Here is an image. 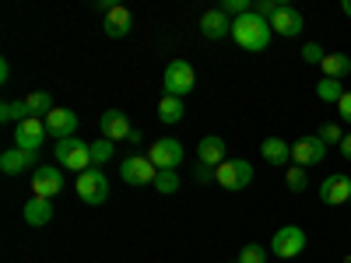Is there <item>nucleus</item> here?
<instances>
[{"label": "nucleus", "mask_w": 351, "mask_h": 263, "mask_svg": "<svg viewBox=\"0 0 351 263\" xmlns=\"http://www.w3.org/2000/svg\"><path fill=\"white\" fill-rule=\"evenodd\" d=\"M99 130H102V137L106 140H130V134H134V127H130V120H127V112L123 109H106L102 116H99Z\"/></svg>", "instance_id": "f8f14e48"}, {"label": "nucleus", "mask_w": 351, "mask_h": 263, "mask_svg": "<svg viewBox=\"0 0 351 263\" xmlns=\"http://www.w3.org/2000/svg\"><path fill=\"white\" fill-rule=\"evenodd\" d=\"M25 105H28V112H32V116H39V120H46V116L56 109L53 99H49V92H32V95L25 99Z\"/></svg>", "instance_id": "393cba45"}, {"label": "nucleus", "mask_w": 351, "mask_h": 263, "mask_svg": "<svg viewBox=\"0 0 351 263\" xmlns=\"http://www.w3.org/2000/svg\"><path fill=\"white\" fill-rule=\"evenodd\" d=\"M319 67H324V77L341 81V77H348V74H351V56H348V53H327Z\"/></svg>", "instance_id": "4be33fe9"}, {"label": "nucleus", "mask_w": 351, "mask_h": 263, "mask_svg": "<svg viewBox=\"0 0 351 263\" xmlns=\"http://www.w3.org/2000/svg\"><path fill=\"white\" fill-rule=\"evenodd\" d=\"M28 116H32V112H28V105L25 102H4V105H0V120H4V123H21V120H28Z\"/></svg>", "instance_id": "bb28decb"}, {"label": "nucleus", "mask_w": 351, "mask_h": 263, "mask_svg": "<svg viewBox=\"0 0 351 263\" xmlns=\"http://www.w3.org/2000/svg\"><path fill=\"white\" fill-rule=\"evenodd\" d=\"M0 81H4V84L11 81V64L8 60H0Z\"/></svg>", "instance_id": "4c0bfd02"}, {"label": "nucleus", "mask_w": 351, "mask_h": 263, "mask_svg": "<svg viewBox=\"0 0 351 263\" xmlns=\"http://www.w3.org/2000/svg\"><path fill=\"white\" fill-rule=\"evenodd\" d=\"M319 200H324L327 208H341V203H348L351 200V179H348L344 172L327 175L324 186H319Z\"/></svg>", "instance_id": "2eb2a0df"}, {"label": "nucleus", "mask_w": 351, "mask_h": 263, "mask_svg": "<svg viewBox=\"0 0 351 263\" xmlns=\"http://www.w3.org/2000/svg\"><path fill=\"white\" fill-rule=\"evenodd\" d=\"M46 130H49V137H53L56 144L67 140V137H77V112L56 105V109L46 116Z\"/></svg>", "instance_id": "ddd939ff"}, {"label": "nucleus", "mask_w": 351, "mask_h": 263, "mask_svg": "<svg viewBox=\"0 0 351 263\" xmlns=\"http://www.w3.org/2000/svg\"><path fill=\"white\" fill-rule=\"evenodd\" d=\"M21 218H25V225H32V228L49 225V221H53V200L28 197V200H25V208H21Z\"/></svg>", "instance_id": "aec40b11"}, {"label": "nucleus", "mask_w": 351, "mask_h": 263, "mask_svg": "<svg viewBox=\"0 0 351 263\" xmlns=\"http://www.w3.org/2000/svg\"><path fill=\"white\" fill-rule=\"evenodd\" d=\"M193 84H197V74L186 60H169L165 64V74H162V88H165V95H176V99H183L193 92Z\"/></svg>", "instance_id": "20e7f679"}, {"label": "nucleus", "mask_w": 351, "mask_h": 263, "mask_svg": "<svg viewBox=\"0 0 351 263\" xmlns=\"http://www.w3.org/2000/svg\"><path fill=\"white\" fill-rule=\"evenodd\" d=\"M344 263H351V256H348V260H344Z\"/></svg>", "instance_id": "ea45409f"}, {"label": "nucleus", "mask_w": 351, "mask_h": 263, "mask_svg": "<svg viewBox=\"0 0 351 263\" xmlns=\"http://www.w3.org/2000/svg\"><path fill=\"white\" fill-rule=\"evenodd\" d=\"M221 11H225V14H236V18H243V14H250V11H253V4H250V0H225Z\"/></svg>", "instance_id": "473e14b6"}, {"label": "nucleus", "mask_w": 351, "mask_h": 263, "mask_svg": "<svg viewBox=\"0 0 351 263\" xmlns=\"http://www.w3.org/2000/svg\"><path fill=\"white\" fill-rule=\"evenodd\" d=\"M49 130H46V120H39V116H28V120H21L14 127V148L21 151H39L46 144Z\"/></svg>", "instance_id": "0eeeda50"}, {"label": "nucleus", "mask_w": 351, "mask_h": 263, "mask_svg": "<svg viewBox=\"0 0 351 263\" xmlns=\"http://www.w3.org/2000/svg\"><path fill=\"white\" fill-rule=\"evenodd\" d=\"M102 28H106V36H109V39H123V36L130 32V28H134V14H130V8L112 4V11L106 14Z\"/></svg>", "instance_id": "6ab92c4d"}, {"label": "nucleus", "mask_w": 351, "mask_h": 263, "mask_svg": "<svg viewBox=\"0 0 351 263\" xmlns=\"http://www.w3.org/2000/svg\"><path fill=\"white\" fill-rule=\"evenodd\" d=\"M271 36H274L271 21L260 18L256 11H250V14L232 21V39H236V46L246 49V53H263L271 46Z\"/></svg>", "instance_id": "f257e3e1"}, {"label": "nucleus", "mask_w": 351, "mask_h": 263, "mask_svg": "<svg viewBox=\"0 0 351 263\" xmlns=\"http://www.w3.org/2000/svg\"><path fill=\"white\" fill-rule=\"evenodd\" d=\"M324 56H327V53L319 49L316 42H306V46H302V60H306V64H324Z\"/></svg>", "instance_id": "72a5a7b5"}, {"label": "nucleus", "mask_w": 351, "mask_h": 263, "mask_svg": "<svg viewBox=\"0 0 351 263\" xmlns=\"http://www.w3.org/2000/svg\"><path fill=\"white\" fill-rule=\"evenodd\" d=\"M200 36L204 39H228L232 36V21L221 8H211L200 14Z\"/></svg>", "instance_id": "dca6fc26"}, {"label": "nucleus", "mask_w": 351, "mask_h": 263, "mask_svg": "<svg viewBox=\"0 0 351 263\" xmlns=\"http://www.w3.org/2000/svg\"><path fill=\"white\" fill-rule=\"evenodd\" d=\"M197 179H200V183L215 179V168H211V165H200V168H197Z\"/></svg>", "instance_id": "c9c22d12"}, {"label": "nucleus", "mask_w": 351, "mask_h": 263, "mask_svg": "<svg viewBox=\"0 0 351 263\" xmlns=\"http://www.w3.org/2000/svg\"><path fill=\"white\" fill-rule=\"evenodd\" d=\"M271 28L281 36V39H295L302 36V28H306V18L299 8H291V4H281V11L271 18Z\"/></svg>", "instance_id": "4468645a"}, {"label": "nucleus", "mask_w": 351, "mask_h": 263, "mask_svg": "<svg viewBox=\"0 0 351 263\" xmlns=\"http://www.w3.org/2000/svg\"><path fill=\"white\" fill-rule=\"evenodd\" d=\"M77 197L88 203V208H99V203L109 200V175L102 168H88L77 175Z\"/></svg>", "instance_id": "39448f33"}, {"label": "nucleus", "mask_w": 351, "mask_h": 263, "mask_svg": "<svg viewBox=\"0 0 351 263\" xmlns=\"http://www.w3.org/2000/svg\"><path fill=\"white\" fill-rule=\"evenodd\" d=\"M281 4H285V0H260V4H253V11H256L260 18H267V21H271V18L281 11Z\"/></svg>", "instance_id": "2f4dec72"}, {"label": "nucleus", "mask_w": 351, "mask_h": 263, "mask_svg": "<svg viewBox=\"0 0 351 263\" xmlns=\"http://www.w3.org/2000/svg\"><path fill=\"white\" fill-rule=\"evenodd\" d=\"M239 263H267V249H263V246H256V242H250V246H243V253H239Z\"/></svg>", "instance_id": "c756f323"}, {"label": "nucleus", "mask_w": 351, "mask_h": 263, "mask_svg": "<svg viewBox=\"0 0 351 263\" xmlns=\"http://www.w3.org/2000/svg\"><path fill=\"white\" fill-rule=\"evenodd\" d=\"M53 155H56V165H60V168H74L77 175L88 172V168H95V165H92V144H84V140H77V137L60 140Z\"/></svg>", "instance_id": "f03ea898"}, {"label": "nucleus", "mask_w": 351, "mask_h": 263, "mask_svg": "<svg viewBox=\"0 0 351 263\" xmlns=\"http://www.w3.org/2000/svg\"><path fill=\"white\" fill-rule=\"evenodd\" d=\"M120 175H123L127 186H148V183H155L158 168H155V162H152L148 155H130V158L120 165Z\"/></svg>", "instance_id": "1a4fd4ad"}, {"label": "nucleus", "mask_w": 351, "mask_h": 263, "mask_svg": "<svg viewBox=\"0 0 351 263\" xmlns=\"http://www.w3.org/2000/svg\"><path fill=\"white\" fill-rule=\"evenodd\" d=\"M155 190H158L162 197L180 193V172H176V168H158V175H155Z\"/></svg>", "instance_id": "b1692460"}, {"label": "nucleus", "mask_w": 351, "mask_h": 263, "mask_svg": "<svg viewBox=\"0 0 351 263\" xmlns=\"http://www.w3.org/2000/svg\"><path fill=\"white\" fill-rule=\"evenodd\" d=\"M285 183H288V190H291V193H306L309 175H306V168H302V165H295V168H288V172H285Z\"/></svg>", "instance_id": "cd10ccee"}, {"label": "nucleus", "mask_w": 351, "mask_h": 263, "mask_svg": "<svg viewBox=\"0 0 351 263\" xmlns=\"http://www.w3.org/2000/svg\"><path fill=\"white\" fill-rule=\"evenodd\" d=\"M291 158H295V165H302V168L319 165V162L327 158V144L319 140V134H313V137H299L295 144H291Z\"/></svg>", "instance_id": "9b49d317"}, {"label": "nucleus", "mask_w": 351, "mask_h": 263, "mask_svg": "<svg viewBox=\"0 0 351 263\" xmlns=\"http://www.w3.org/2000/svg\"><path fill=\"white\" fill-rule=\"evenodd\" d=\"M112 151H116V144H112V140H106V137L95 140V144H92V165H95V168L106 165V162L112 158Z\"/></svg>", "instance_id": "c85d7f7f"}, {"label": "nucleus", "mask_w": 351, "mask_h": 263, "mask_svg": "<svg viewBox=\"0 0 351 263\" xmlns=\"http://www.w3.org/2000/svg\"><path fill=\"white\" fill-rule=\"evenodd\" d=\"M260 155H263V162H271V165H288L291 162V144L281 140V137H267L260 144Z\"/></svg>", "instance_id": "412c9836"}, {"label": "nucleus", "mask_w": 351, "mask_h": 263, "mask_svg": "<svg viewBox=\"0 0 351 263\" xmlns=\"http://www.w3.org/2000/svg\"><path fill=\"white\" fill-rule=\"evenodd\" d=\"M341 155L351 162V134H344V140H341Z\"/></svg>", "instance_id": "e433bc0d"}, {"label": "nucleus", "mask_w": 351, "mask_h": 263, "mask_svg": "<svg viewBox=\"0 0 351 263\" xmlns=\"http://www.w3.org/2000/svg\"><path fill=\"white\" fill-rule=\"evenodd\" d=\"M306 231L299 228V225H281L278 231H274V239H271V253L274 256H281V260H295L302 249H306Z\"/></svg>", "instance_id": "423d86ee"}, {"label": "nucleus", "mask_w": 351, "mask_h": 263, "mask_svg": "<svg viewBox=\"0 0 351 263\" xmlns=\"http://www.w3.org/2000/svg\"><path fill=\"white\" fill-rule=\"evenodd\" d=\"M215 183L228 193H236V190H246L253 183V165L246 158H228L215 168Z\"/></svg>", "instance_id": "7ed1b4c3"}, {"label": "nucleus", "mask_w": 351, "mask_h": 263, "mask_svg": "<svg viewBox=\"0 0 351 263\" xmlns=\"http://www.w3.org/2000/svg\"><path fill=\"white\" fill-rule=\"evenodd\" d=\"M148 158L155 162V168H180L186 158V148L176 137H162V140H152Z\"/></svg>", "instance_id": "6e6552de"}, {"label": "nucleus", "mask_w": 351, "mask_h": 263, "mask_svg": "<svg viewBox=\"0 0 351 263\" xmlns=\"http://www.w3.org/2000/svg\"><path fill=\"white\" fill-rule=\"evenodd\" d=\"M341 11H344V14L351 18V0H344V4H341Z\"/></svg>", "instance_id": "58836bf2"}, {"label": "nucleus", "mask_w": 351, "mask_h": 263, "mask_svg": "<svg viewBox=\"0 0 351 263\" xmlns=\"http://www.w3.org/2000/svg\"><path fill=\"white\" fill-rule=\"evenodd\" d=\"M319 140H324V144H337V148H341V140H344L341 123H324V127H319Z\"/></svg>", "instance_id": "7c9ffc66"}, {"label": "nucleus", "mask_w": 351, "mask_h": 263, "mask_svg": "<svg viewBox=\"0 0 351 263\" xmlns=\"http://www.w3.org/2000/svg\"><path fill=\"white\" fill-rule=\"evenodd\" d=\"M197 158H200V165L218 168L221 162H228V148H225V140H221L218 134L200 137V140H197Z\"/></svg>", "instance_id": "f3484780"}, {"label": "nucleus", "mask_w": 351, "mask_h": 263, "mask_svg": "<svg viewBox=\"0 0 351 263\" xmlns=\"http://www.w3.org/2000/svg\"><path fill=\"white\" fill-rule=\"evenodd\" d=\"M60 190H64V168H56V165H39V168L32 172V197L53 200Z\"/></svg>", "instance_id": "9d476101"}, {"label": "nucleus", "mask_w": 351, "mask_h": 263, "mask_svg": "<svg viewBox=\"0 0 351 263\" xmlns=\"http://www.w3.org/2000/svg\"><path fill=\"white\" fill-rule=\"evenodd\" d=\"M337 112H341V120H344V123H351V92H344V95H341Z\"/></svg>", "instance_id": "f704fd0d"}, {"label": "nucleus", "mask_w": 351, "mask_h": 263, "mask_svg": "<svg viewBox=\"0 0 351 263\" xmlns=\"http://www.w3.org/2000/svg\"><path fill=\"white\" fill-rule=\"evenodd\" d=\"M341 95H344V84L334 81V77H324V81L316 84V99H319V102H334V105H337Z\"/></svg>", "instance_id": "a878e982"}, {"label": "nucleus", "mask_w": 351, "mask_h": 263, "mask_svg": "<svg viewBox=\"0 0 351 263\" xmlns=\"http://www.w3.org/2000/svg\"><path fill=\"white\" fill-rule=\"evenodd\" d=\"M158 120L162 123H180L183 120V99H176V95H162V102H158Z\"/></svg>", "instance_id": "5701e85b"}, {"label": "nucleus", "mask_w": 351, "mask_h": 263, "mask_svg": "<svg viewBox=\"0 0 351 263\" xmlns=\"http://www.w3.org/2000/svg\"><path fill=\"white\" fill-rule=\"evenodd\" d=\"M25 168H39V151L11 148V151L0 155V172H4V175H21Z\"/></svg>", "instance_id": "a211bd4d"}]
</instances>
